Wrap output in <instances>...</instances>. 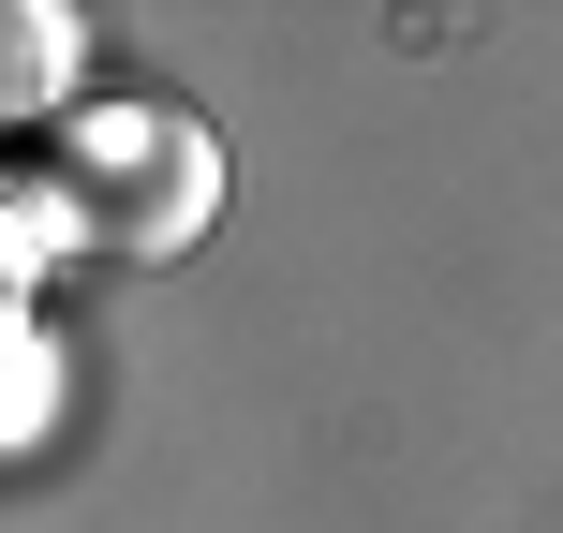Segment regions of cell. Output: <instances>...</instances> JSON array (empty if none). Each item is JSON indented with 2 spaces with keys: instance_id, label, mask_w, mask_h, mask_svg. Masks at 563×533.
Instances as JSON below:
<instances>
[{
  "instance_id": "6da1fadb",
  "label": "cell",
  "mask_w": 563,
  "mask_h": 533,
  "mask_svg": "<svg viewBox=\"0 0 563 533\" xmlns=\"http://www.w3.org/2000/svg\"><path fill=\"white\" fill-rule=\"evenodd\" d=\"M30 193H45L59 237H89V253H178V237L223 208V148H208L194 104H75L45 134V164H30Z\"/></svg>"
},
{
  "instance_id": "7a4b0ae2",
  "label": "cell",
  "mask_w": 563,
  "mask_h": 533,
  "mask_svg": "<svg viewBox=\"0 0 563 533\" xmlns=\"http://www.w3.org/2000/svg\"><path fill=\"white\" fill-rule=\"evenodd\" d=\"M59 89H75V15H59V0H30V15H0V104L59 134V119H75Z\"/></svg>"
}]
</instances>
